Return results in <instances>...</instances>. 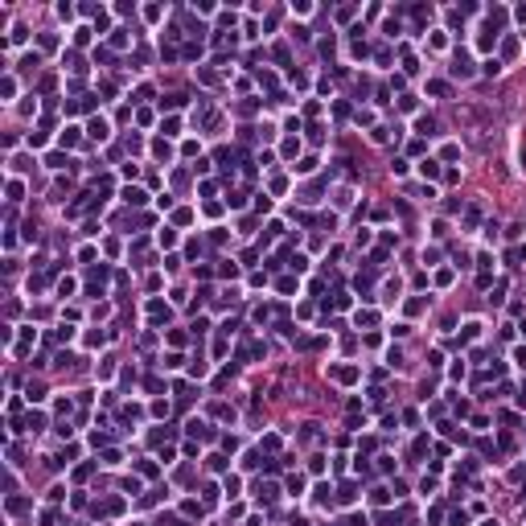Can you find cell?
I'll return each mask as SVG.
<instances>
[{"instance_id":"cell-1","label":"cell","mask_w":526,"mask_h":526,"mask_svg":"<svg viewBox=\"0 0 526 526\" xmlns=\"http://www.w3.org/2000/svg\"><path fill=\"white\" fill-rule=\"evenodd\" d=\"M452 78H473V62H469V54H457V58H452Z\"/></svg>"},{"instance_id":"cell-2","label":"cell","mask_w":526,"mask_h":526,"mask_svg":"<svg viewBox=\"0 0 526 526\" xmlns=\"http://www.w3.org/2000/svg\"><path fill=\"white\" fill-rule=\"evenodd\" d=\"M87 136H91V140H99V144H103V140L111 136V127H107V120H99V115H95V120L87 124Z\"/></svg>"},{"instance_id":"cell-3","label":"cell","mask_w":526,"mask_h":526,"mask_svg":"<svg viewBox=\"0 0 526 526\" xmlns=\"http://www.w3.org/2000/svg\"><path fill=\"white\" fill-rule=\"evenodd\" d=\"M329 374L337 382H358V366H329Z\"/></svg>"},{"instance_id":"cell-4","label":"cell","mask_w":526,"mask_h":526,"mask_svg":"<svg viewBox=\"0 0 526 526\" xmlns=\"http://www.w3.org/2000/svg\"><path fill=\"white\" fill-rule=\"evenodd\" d=\"M124 202H132V206H144V202H148V193H144V189H136V185H127V189H124Z\"/></svg>"},{"instance_id":"cell-5","label":"cell","mask_w":526,"mask_h":526,"mask_svg":"<svg viewBox=\"0 0 526 526\" xmlns=\"http://www.w3.org/2000/svg\"><path fill=\"white\" fill-rule=\"evenodd\" d=\"M148 317H153L156 325H160V321H169V305H160V300H153V305H148Z\"/></svg>"},{"instance_id":"cell-6","label":"cell","mask_w":526,"mask_h":526,"mask_svg":"<svg viewBox=\"0 0 526 526\" xmlns=\"http://www.w3.org/2000/svg\"><path fill=\"white\" fill-rule=\"evenodd\" d=\"M415 127H419V132H424V136H436V120H432V115H419V120H415Z\"/></svg>"},{"instance_id":"cell-7","label":"cell","mask_w":526,"mask_h":526,"mask_svg":"<svg viewBox=\"0 0 526 526\" xmlns=\"http://www.w3.org/2000/svg\"><path fill=\"white\" fill-rule=\"evenodd\" d=\"M45 428V415L41 411H29V419H25V432H41Z\"/></svg>"},{"instance_id":"cell-8","label":"cell","mask_w":526,"mask_h":526,"mask_svg":"<svg viewBox=\"0 0 526 526\" xmlns=\"http://www.w3.org/2000/svg\"><path fill=\"white\" fill-rule=\"evenodd\" d=\"M419 173L432 181V177H440V160H419Z\"/></svg>"},{"instance_id":"cell-9","label":"cell","mask_w":526,"mask_h":526,"mask_svg":"<svg viewBox=\"0 0 526 526\" xmlns=\"http://www.w3.org/2000/svg\"><path fill=\"white\" fill-rule=\"evenodd\" d=\"M45 169H70V160L62 153H50V156H45Z\"/></svg>"},{"instance_id":"cell-10","label":"cell","mask_w":526,"mask_h":526,"mask_svg":"<svg viewBox=\"0 0 526 526\" xmlns=\"http://www.w3.org/2000/svg\"><path fill=\"white\" fill-rule=\"evenodd\" d=\"M25 395H29V403H41V399H45V387H41V382H29Z\"/></svg>"},{"instance_id":"cell-11","label":"cell","mask_w":526,"mask_h":526,"mask_svg":"<svg viewBox=\"0 0 526 526\" xmlns=\"http://www.w3.org/2000/svg\"><path fill=\"white\" fill-rule=\"evenodd\" d=\"M370 501H374V506H387V501H391V489H370Z\"/></svg>"},{"instance_id":"cell-12","label":"cell","mask_w":526,"mask_h":526,"mask_svg":"<svg viewBox=\"0 0 526 526\" xmlns=\"http://www.w3.org/2000/svg\"><path fill=\"white\" fill-rule=\"evenodd\" d=\"M62 62H66L70 70H74V74H78V70H87V66H83V58H78L74 50H70V54H62Z\"/></svg>"},{"instance_id":"cell-13","label":"cell","mask_w":526,"mask_h":526,"mask_svg":"<svg viewBox=\"0 0 526 526\" xmlns=\"http://www.w3.org/2000/svg\"><path fill=\"white\" fill-rule=\"evenodd\" d=\"M0 91H4V103H8V99L17 95V78H13V74H4V83H0Z\"/></svg>"},{"instance_id":"cell-14","label":"cell","mask_w":526,"mask_h":526,"mask_svg":"<svg viewBox=\"0 0 526 526\" xmlns=\"http://www.w3.org/2000/svg\"><path fill=\"white\" fill-rule=\"evenodd\" d=\"M288 494H292V497L305 494V477H288Z\"/></svg>"},{"instance_id":"cell-15","label":"cell","mask_w":526,"mask_h":526,"mask_svg":"<svg viewBox=\"0 0 526 526\" xmlns=\"http://www.w3.org/2000/svg\"><path fill=\"white\" fill-rule=\"evenodd\" d=\"M424 309H428V300H419V296H415V300H407V317H419Z\"/></svg>"},{"instance_id":"cell-16","label":"cell","mask_w":526,"mask_h":526,"mask_svg":"<svg viewBox=\"0 0 526 526\" xmlns=\"http://www.w3.org/2000/svg\"><path fill=\"white\" fill-rule=\"evenodd\" d=\"M153 153H156L160 160H169V153H173V148H169V140H153Z\"/></svg>"},{"instance_id":"cell-17","label":"cell","mask_w":526,"mask_h":526,"mask_svg":"<svg viewBox=\"0 0 526 526\" xmlns=\"http://www.w3.org/2000/svg\"><path fill=\"white\" fill-rule=\"evenodd\" d=\"M21 510H29V501L13 494V497H8V514H21Z\"/></svg>"},{"instance_id":"cell-18","label":"cell","mask_w":526,"mask_h":526,"mask_svg":"<svg viewBox=\"0 0 526 526\" xmlns=\"http://www.w3.org/2000/svg\"><path fill=\"white\" fill-rule=\"evenodd\" d=\"M473 337H481V321H469V325H464V341H473Z\"/></svg>"},{"instance_id":"cell-19","label":"cell","mask_w":526,"mask_h":526,"mask_svg":"<svg viewBox=\"0 0 526 526\" xmlns=\"http://www.w3.org/2000/svg\"><path fill=\"white\" fill-rule=\"evenodd\" d=\"M399 518H403L399 510H395V514H378V526H399Z\"/></svg>"},{"instance_id":"cell-20","label":"cell","mask_w":526,"mask_h":526,"mask_svg":"<svg viewBox=\"0 0 526 526\" xmlns=\"http://www.w3.org/2000/svg\"><path fill=\"white\" fill-rule=\"evenodd\" d=\"M62 144H66V148L78 144V127H66V132H62Z\"/></svg>"},{"instance_id":"cell-21","label":"cell","mask_w":526,"mask_h":526,"mask_svg":"<svg viewBox=\"0 0 526 526\" xmlns=\"http://www.w3.org/2000/svg\"><path fill=\"white\" fill-rule=\"evenodd\" d=\"M448 522H452V526H469V514H464V510H452Z\"/></svg>"},{"instance_id":"cell-22","label":"cell","mask_w":526,"mask_h":526,"mask_svg":"<svg viewBox=\"0 0 526 526\" xmlns=\"http://www.w3.org/2000/svg\"><path fill=\"white\" fill-rule=\"evenodd\" d=\"M292 169H296V173H312V169H317V156H305L300 165H292Z\"/></svg>"},{"instance_id":"cell-23","label":"cell","mask_w":526,"mask_h":526,"mask_svg":"<svg viewBox=\"0 0 526 526\" xmlns=\"http://www.w3.org/2000/svg\"><path fill=\"white\" fill-rule=\"evenodd\" d=\"M87 41H91V29L78 25V29H74V45H87Z\"/></svg>"},{"instance_id":"cell-24","label":"cell","mask_w":526,"mask_h":526,"mask_svg":"<svg viewBox=\"0 0 526 526\" xmlns=\"http://www.w3.org/2000/svg\"><path fill=\"white\" fill-rule=\"evenodd\" d=\"M160 127H165V136H181V120H165Z\"/></svg>"},{"instance_id":"cell-25","label":"cell","mask_w":526,"mask_h":526,"mask_svg":"<svg viewBox=\"0 0 526 526\" xmlns=\"http://www.w3.org/2000/svg\"><path fill=\"white\" fill-rule=\"evenodd\" d=\"M382 33H387V37H399L403 25H399V21H387V25H382Z\"/></svg>"},{"instance_id":"cell-26","label":"cell","mask_w":526,"mask_h":526,"mask_svg":"<svg viewBox=\"0 0 526 526\" xmlns=\"http://www.w3.org/2000/svg\"><path fill=\"white\" fill-rule=\"evenodd\" d=\"M296 288H300V279H292V276L279 279V292H296Z\"/></svg>"},{"instance_id":"cell-27","label":"cell","mask_w":526,"mask_h":526,"mask_svg":"<svg viewBox=\"0 0 526 526\" xmlns=\"http://www.w3.org/2000/svg\"><path fill=\"white\" fill-rule=\"evenodd\" d=\"M300 153V140H284V156H296Z\"/></svg>"},{"instance_id":"cell-28","label":"cell","mask_w":526,"mask_h":526,"mask_svg":"<svg viewBox=\"0 0 526 526\" xmlns=\"http://www.w3.org/2000/svg\"><path fill=\"white\" fill-rule=\"evenodd\" d=\"M173 243H177V235H173V230L165 226V230H160V247H173Z\"/></svg>"},{"instance_id":"cell-29","label":"cell","mask_w":526,"mask_h":526,"mask_svg":"<svg viewBox=\"0 0 526 526\" xmlns=\"http://www.w3.org/2000/svg\"><path fill=\"white\" fill-rule=\"evenodd\" d=\"M428 91H432V95H448V83H440V78H436V83H428Z\"/></svg>"},{"instance_id":"cell-30","label":"cell","mask_w":526,"mask_h":526,"mask_svg":"<svg viewBox=\"0 0 526 526\" xmlns=\"http://www.w3.org/2000/svg\"><path fill=\"white\" fill-rule=\"evenodd\" d=\"M21 193H25V185H21V181H8V197H13V202H17Z\"/></svg>"},{"instance_id":"cell-31","label":"cell","mask_w":526,"mask_h":526,"mask_svg":"<svg viewBox=\"0 0 526 526\" xmlns=\"http://www.w3.org/2000/svg\"><path fill=\"white\" fill-rule=\"evenodd\" d=\"M103 464H111V469H115V464H120V452L107 448V452H103Z\"/></svg>"},{"instance_id":"cell-32","label":"cell","mask_w":526,"mask_h":526,"mask_svg":"<svg viewBox=\"0 0 526 526\" xmlns=\"http://www.w3.org/2000/svg\"><path fill=\"white\" fill-rule=\"evenodd\" d=\"M481 70H485V74H501V62H497V58H489V62H485Z\"/></svg>"},{"instance_id":"cell-33","label":"cell","mask_w":526,"mask_h":526,"mask_svg":"<svg viewBox=\"0 0 526 526\" xmlns=\"http://www.w3.org/2000/svg\"><path fill=\"white\" fill-rule=\"evenodd\" d=\"M181 103H185V95H169L165 103H160V107H169V111H173V107H181Z\"/></svg>"},{"instance_id":"cell-34","label":"cell","mask_w":526,"mask_h":526,"mask_svg":"<svg viewBox=\"0 0 526 526\" xmlns=\"http://www.w3.org/2000/svg\"><path fill=\"white\" fill-rule=\"evenodd\" d=\"M506 259H510V263H518V259H526V247H514V251H506Z\"/></svg>"},{"instance_id":"cell-35","label":"cell","mask_w":526,"mask_h":526,"mask_svg":"<svg viewBox=\"0 0 526 526\" xmlns=\"http://www.w3.org/2000/svg\"><path fill=\"white\" fill-rule=\"evenodd\" d=\"M337 501H354V485H349V481L341 485V494H337Z\"/></svg>"},{"instance_id":"cell-36","label":"cell","mask_w":526,"mask_h":526,"mask_svg":"<svg viewBox=\"0 0 526 526\" xmlns=\"http://www.w3.org/2000/svg\"><path fill=\"white\" fill-rule=\"evenodd\" d=\"M111 45H120V50H124V45H127V29H115V37H111Z\"/></svg>"},{"instance_id":"cell-37","label":"cell","mask_w":526,"mask_h":526,"mask_svg":"<svg viewBox=\"0 0 526 526\" xmlns=\"http://www.w3.org/2000/svg\"><path fill=\"white\" fill-rule=\"evenodd\" d=\"M514 362H518V366L526 370V349H514Z\"/></svg>"}]
</instances>
